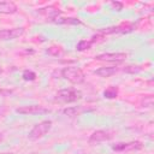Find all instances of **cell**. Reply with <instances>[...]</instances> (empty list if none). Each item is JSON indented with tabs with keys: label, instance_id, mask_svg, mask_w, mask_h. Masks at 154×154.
<instances>
[{
	"label": "cell",
	"instance_id": "obj_13",
	"mask_svg": "<svg viewBox=\"0 0 154 154\" xmlns=\"http://www.w3.org/2000/svg\"><path fill=\"white\" fill-rule=\"evenodd\" d=\"M46 53H47L48 55H51V57H61V55L64 54V51H63V48L59 47V46H51V47L46 51Z\"/></svg>",
	"mask_w": 154,
	"mask_h": 154
},
{
	"label": "cell",
	"instance_id": "obj_9",
	"mask_svg": "<svg viewBox=\"0 0 154 154\" xmlns=\"http://www.w3.org/2000/svg\"><path fill=\"white\" fill-rule=\"evenodd\" d=\"M17 5L13 1H0V13L1 14H13L17 12Z\"/></svg>",
	"mask_w": 154,
	"mask_h": 154
},
{
	"label": "cell",
	"instance_id": "obj_1",
	"mask_svg": "<svg viewBox=\"0 0 154 154\" xmlns=\"http://www.w3.org/2000/svg\"><path fill=\"white\" fill-rule=\"evenodd\" d=\"M61 76L73 84H81L84 82V72L76 66H66L61 70Z\"/></svg>",
	"mask_w": 154,
	"mask_h": 154
},
{
	"label": "cell",
	"instance_id": "obj_14",
	"mask_svg": "<svg viewBox=\"0 0 154 154\" xmlns=\"http://www.w3.org/2000/svg\"><path fill=\"white\" fill-rule=\"evenodd\" d=\"M91 46H93V42H91L90 40H81V41L77 43L76 49H77V51H79V52H83V51L89 49Z\"/></svg>",
	"mask_w": 154,
	"mask_h": 154
},
{
	"label": "cell",
	"instance_id": "obj_17",
	"mask_svg": "<svg viewBox=\"0 0 154 154\" xmlns=\"http://www.w3.org/2000/svg\"><path fill=\"white\" fill-rule=\"evenodd\" d=\"M22 77L24 81H34L36 78V73L31 70H24L22 73Z\"/></svg>",
	"mask_w": 154,
	"mask_h": 154
},
{
	"label": "cell",
	"instance_id": "obj_16",
	"mask_svg": "<svg viewBox=\"0 0 154 154\" xmlns=\"http://www.w3.org/2000/svg\"><path fill=\"white\" fill-rule=\"evenodd\" d=\"M63 112H64V114H66L69 117H75L81 112V107H67Z\"/></svg>",
	"mask_w": 154,
	"mask_h": 154
},
{
	"label": "cell",
	"instance_id": "obj_5",
	"mask_svg": "<svg viewBox=\"0 0 154 154\" xmlns=\"http://www.w3.org/2000/svg\"><path fill=\"white\" fill-rule=\"evenodd\" d=\"M16 112L19 114L26 116V114H45V113H48L49 111L41 105H26V106L18 107Z\"/></svg>",
	"mask_w": 154,
	"mask_h": 154
},
{
	"label": "cell",
	"instance_id": "obj_10",
	"mask_svg": "<svg viewBox=\"0 0 154 154\" xmlns=\"http://www.w3.org/2000/svg\"><path fill=\"white\" fill-rule=\"evenodd\" d=\"M53 23L55 24H67V25H81L83 24L81 19L75 18V17H57L54 19H52Z\"/></svg>",
	"mask_w": 154,
	"mask_h": 154
},
{
	"label": "cell",
	"instance_id": "obj_2",
	"mask_svg": "<svg viewBox=\"0 0 154 154\" xmlns=\"http://www.w3.org/2000/svg\"><path fill=\"white\" fill-rule=\"evenodd\" d=\"M52 120H42L38 124H36L29 132L28 135V138L31 140V141H36V140H40L42 138L43 136H46L49 130L52 129Z\"/></svg>",
	"mask_w": 154,
	"mask_h": 154
},
{
	"label": "cell",
	"instance_id": "obj_19",
	"mask_svg": "<svg viewBox=\"0 0 154 154\" xmlns=\"http://www.w3.org/2000/svg\"><path fill=\"white\" fill-rule=\"evenodd\" d=\"M111 6L116 11H122L123 10V2H120V1H112L111 2Z\"/></svg>",
	"mask_w": 154,
	"mask_h": 154
},
{
	"label": "cell",
	"instance_id": "obj_18",
	"mask_svg": "<svg viewBox=\"0 0 154 154\" xmlns=\"http://www.w3.org/2000/svg\"><path fill=\"white\" fill-rule=\"evenodd\" d=\"M123 71L124 72H126V73H137V72H140L141 71V67L140 66H137V65H128V66H125L124 69H123Z\"/></svg>",
	"mask_w": 154,
	"mask_h": 154
},
{
	"label": "cell",
	"instance_id": "obj_22",
	"mask_svg": "<svg viewBox=\"0 0 154 154\" xmlns=\"http://www.w3.org/2000/svg\"><path fill=\"white\" fill-rule=\"evenodd\" d=\"M0 154H13V153H0Z\"/></svg>",
	"mask_w": 154,
	"mask_h": 154
},
{
	"label": "cell",
	"instance_id": "obj_4",
	"mask_svg": "<svg viewBox=\"0 0 154 154\" xmlns=\"http://www.w3.org/2000/svg\"><path fill=\"white\" fill-rule=\"evenodd\" d=\"M126 58H128V54L123 53V52L101 53V54H97L95 57L96 60H100V61H112V63H120V61H124Z\"/></svg>",
	"mask_w": 154,
	"mask_h": 154
},
{
	"label": "cell",
	"instance_id": "obj_21",
	"mask_svg": "<svg viewBox=\"0 0 154 154\" xmlns=\"http://www.w3.org/2000/svg\"><path fill=\"white\" fill-rule=\"evenodd\" d=\"M1 141H2V134H0V143H1Z\"/></svg>",
	"mask_w": 154,
	"mask_h": 154
},
{
	"label": "cell",
	"instance_id": "obj_8",
	"mask_svg": "<svg viewBox=\"0 0 154 154\" xmlns=\"http://www.w3.org/2000/svg\"><path fill=\"white\" fill-rule=\"evenodd\" d=\"M112 138V135L108 132V131H105V130H96L94 131L90 137H89V143L91 144H96V143H101V142H105V141H109Z\"/></svg>",
	"mask_w": 154,
	"mask_h": 154
},
{
	"label": "cell",
	"instance_id": "obj_11",
	"mask_svg": "<svg viewBox=\"0 0 154 154\" xmlns=\"http://www.w3.org/2000/svg\"><path fill=\"white\" fill-rule=\"evenodd\" d=\"M117 70H118V69H117L116 66H103V67L96 69V70L94 71V73H95L96 76H99V77L106 78V77L113 76V75L117 72Z\"/></svg>",
	"mask_w": 154,
	"mask_h": 154
},
{
	"label": "cell",
	"instance_id": "obj_15",
	"mask_svg": "<svg viewBox=\"0 0 154 154\" xmlns=\"http://www.w3.org/2000/svg\"><path fill=\"white\" fill-rule=\"evenodd\" d=\"M118 95V88L116 87H109L103 91V97L106 99H116Z\"/></svg>",
	"mask_w": 154,
	"mask_h": 154
},
{
	"label": "cell",
	"instance_id": "obj_20",
	"mask_svg": "<svg viewBox=\"0 0 154 154\" xmlns=\"http://www.w3.org/2000/svg\"><path fill=\"white\" fill-rule=\"evenodd\" d=\"M10 94H12V90H10V89H0V95L7 96Z\"/></svg>",
	"mask_w": 154,
	"mask_h": 154
},
{
	"label": "cell",
	"instance_id": "obj_7",
	"mask_svg": "<svg viewBox=\"0 0 154 154\" xmlns=\"http://www.w3.org/2000/svg\"><path fill=\"white\" fill-rule=\"evenodd\" d=\"M24 28H12V29H4L0 30V40L2 41H8V40H14L17 37H20L24 34Z\"/></svg>",
	"mask_w": 154,
	"mask_h": 154
},
{
	"label": "cell",
	"instance_id": "obj_12",
	"mask_svg": "<svg viewBox=\"0 0 154 154\" xmlns=\"http://www.w3.org/2000/svg\"><path fill=\"white\" fill-rule=\"evenodd\" d=\"M40 13L46 14L49 19H54V18H57V17H59V16L61 14V11H59V10L55 8L54 6H48V7L41 8V10H40Z\"/></svg>",
	"mask_w": 154,
	"mask_h": 154
},
{
	"label": "cell",
	"instance_id": "obj_23",
	"mask_svg": "<svg viewBox=\"0 0 154 154\" xmlns=\"http://www.w3.org/2000/svg\"><path fill=\"white\" fill-rule=\"evenodd\" d=\"M1 72H2V70H1V69H0V73H1Z\"/></svg>",
	"mask_w": 154,
	"mask_h": 154
},
{
	"label": "cell",
	"instance_id": "obj_6",
	"mask_svg": "<svg viewBox=\"0 0 154 154\" xmlns=\"http://www.w3.org/2000/svg\"><path fill=\"white\" fill-rule=\"evenodd\" d=\"M143 148L142 142L132 141V142H119L112 146V149L116 152H126V150H140Z\"/></svg>",
	"mask_w": 154,
	"mask_h": 154
},
{
	"label": "cell",
	"instance_id": "obj_3",
	"mask_svg": "<svg viewBox=\"0 0 154 154\" xmlns=\"http://www.w3.org/2000/svg\"><path fill=\"white\" fill-rule=\"evenodd\" d=\"M82 99V91L75 88H66L61 89L57 93V100L63 102H75Z\"/></svg>",
	"mask_w": 154,
	"mask_h": 154
}]
</instances>
